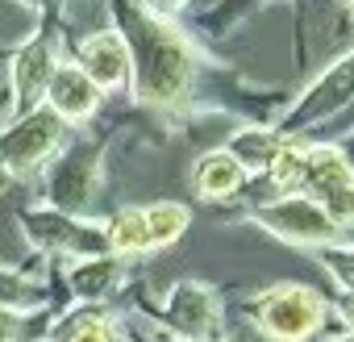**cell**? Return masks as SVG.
<instances>
[{
  "label": "cell",
  "instance_id": "cell-1",
  "mask_svg": "<svg viewBox=\"0 0 354 342\" xmlns=\"http://www.w3.org/2000/svg\"><path fill=\"white\" fill-rule=\"evenodd\" d=\"M109 13H113V30L129 46L133 100L142 109L162 113V117L188 113L205 67H217L213 55L201 51L192 30H184L171 17L150 13L142 0H109Z\"/></svg>",
  "mask_w": 354,
  "mask_h": 342
},
{
  "label": "cell",
  "instance_id": "cell-2",
  "mask_svg": "<svg viewBox=\"0 0 354 342\" xmlns=\"http://www.w3.org/2000/svg\"><path fill=\"white\" fill-rule=\"evenodd\" d=\"M104 150H109V134L67 138V146L42 171V192L50 209L67 217H92L104 188Z\"/></svg>",
  "mask_w": 354,
  "mask_h": 342
},
{
  "label": "cell",
  "instance_id": "cell-3",
  "mask_svg": "<svg viewBox=\"0 0 354 342\" xmlns=\"http://www.w3.org/2000/svg\"><path fill=\"white\" fill-rule=\"evenodd\" d=\"M59 63H63V26H59V9H50L38 17V30L9 51V117L46 105V88Z\"/></svg>",
  "mask_w": 354,
  "mask_h": 342
},
{
  "label": "cell",
  "instance_id": "cell-4",
  "mask_svg": "<svg viewBox=\"0 0 354 342\" xmlns=\"http://www.w3.org/2000/svg\"><path fill=\"white\" fill-rule=\"evenodd\" d=\"M350 105H354V51L337 55L321 75H313L308 88L279 113L275 129L283 138H308L313 129H321L333 117H342Z\"/></svg>",
  "mask_w": 354,
  "mask_h": 342
},
{
  "label": "cell",
  "instance_id": "cell-5",
  "mask_svg": "<svg viewBox=\"0 0 354 342\" xmlns=\"http://www.w3.org/2000/svg\"><path fill=\"white\" fill-rule=\"evenodd\" d=\"M246 313L271 342H308L325 325L329 305L308 284H271L250 300Z\"/></svg>",
  "mask_w": 354,
  "mask_h": 342
},
{
  "label": "cell",
  "instance_id": "cell-6",
  "mask_svg": "<svg viewBox=\"0 0 354 342\" xmlns=\"http://www.w3.org/2000/svg\"><path fill=\"white\" fill-rule=\"evenodd\" d=\"M63 146H67V121L46 105H38L34 113L9 117L0 125V167L13 180H30L38 171H46V163Z\"/></svg>",
  "mask_w": 354,
  "mask_h": 342
},
{
  "label": "cell",
  "instance_id": "cell-7",
  "mask_svg": "<svg viewBox=\"0 0 354 342\" xmlns=\"http://www.w3.org/2000/svg\"><path fill=\"white\" fill-rule=\"evenodd\" d=\"M17 226L26 230L30 246H38L42 255H63V259H96L109 255V238H104V222L92 217H67L50 205H30L17 213Z\"/></svg>",
  "mask_w": 354,
  "mask_h": 342
},
{
  "label": "cell",
  "instance_id": "cell-8",
  "mask_svg": "<svg viewBox=\"0 0 354 342\" xmlns=\"http://www.w3.org/2000/svg\"><path fill=\"white\" fill-rule=\"evenodd\" d=\"M246 222H254L259 230H267V234L279 238V242L308 246V251L329 246V242H337V238L346 234V230H337V226L329 222V213H325L313 197H304V192L271 197V201L254 205V209L246 213Z\"/></svg>",
  "mask_w": 354,
  "mask_h": 342
},
{
  "label": "cell",
  "instance_id": "cell-9",
  "mask_svg": "<svg viewBox=\"0 0 354 342\" xmlns=\"http://www.w3.org/2000/svg\"><path fill=\"white\" fill-rule=\"evenodd\" d=\"M162 321L188 342H221V296L205 280H180L162 300Z\"/></svg>",
  "mask_w": 354,
  "mask_h": 342
},
{
  "label": "cell",
  "instance_id": "cell-10",
  "mask_svg": "<svg viewBox=\"0 0 354 342\" xmlns=\"http://www.w3.org/2000/svg\"><path fill=\"white\" fill-rule=\"evenodd\" d=\"M75 63L88 71V80H92L100 92H129V84H133L129 46H125V38H121L113 26L88 34V38L75 46Z\"/></svg>",
  "mask_w": 354,
  "mask_h": 342
},
{
  "label": "cell",
  "instance_id": "cell-11",
  "mask_svg": "<svg viewBox=\"0 0 354 342\" xmlns=\"http://www.w3.org/2000/svg\"><path fill=\"white\" fill-rule=\"evenodd\" d=\"M100 105H104V92L88 80V71L75 59H63L46 88V109H55L67 125H84L100 113Z\"/></svg>",
  "mask_w": 354,
  "mask_h": 342
},
{
  "label": "cell",
  "instance_id": "cell-12",
  "mask_svg": "<svg viewBox=\"0 0 354 342\" xmlns=\"http://www.w3.org/2000/svg\"><path fill=\"white\" fill-rule=\"evenodd\" d=\"M350 184H354V167L346 163L342 146L329 142V138H313L308 142V163H304V184H300V192L321 205L325 197H333L337 188H350Z\"/></svg>",
  "mask_w": 354,
  "mask_h": 342
},
{
  "label": "cell",
  "instance_id": "cell-13",
  "mask_svg": "<svg viewBox=\"0 0 354 342\" xmlns=\"http://www.w3.org/2000/svg\"><path fill=\"white\" fill-rule=\"evenodd\" d=\"M246 171L238 167V159L217 146V150H205L196 163H192V192L201 201H234L242 188H246Z\"/></svg>",
  "mask_w": 354,
  "mask_h": 342
},
{
  "label": "cell",
  "instance_id": "cell-14",
  "mask_svg": "<svg viewBox=\"0 0 354 342\" xmlns=\"http://www.w3.org/2000/svg\"><path fill=\"white\" fill-rule=\"evenodd\" d=\"M283 134L275 129V125H267V121H246V125H238L230 138H225V150L238 159V167L246 171V176H267L271 171V163H275V154L283 150Z\"/></svg>",
  "mask_w": 354,
  "mask_h": 342
},
{
  "label": "cell",
  "instance_id": "cell-15",
  "mask_svg": "<svg viewBox=\"0 0 354 342\" xmlns=\"http://www.w3.org/2000/svg\"><path fill=\"white\" fill-rule=\"evenodd\" d=\"M125 280V259L117 255H96V259H80L67 271V288L80 305H100L104 296H113Z\"/></svg>",
  "mask_w": 354,
  "mask_h": 342
},
{
  "label": "cell",
  "instance_id": "cell-16",
  "mask_svg": "<svg viewBox=\"0 0 354 342\" xmlns=\"http://www.w3.org/2000/svg\"><path fill=\"white\" fill-rule=\"evenodd\" d=\"M50 338H59V342H121V321L100 305H80L50 330Z\"/></svg>",
  "mask_w": 354,
  "mask_h": 342
},
{
  "label": "cell",
  "instance_id": "cell-17",
  "mask_svg": "<svg viewBox=\"0 0 354 342\" xmlns=\"http://www.w3.org/2000/svg\"><path fill=\"white\" fill-rule=\"evenodd\" d=\"M104 238H109V255L117 259H133V255H150V230H146V209L142 205H125L104 222Z\"/></svg>",
  "mask_w": 354,
  "mask_h": 342
},
{
  "label": "cell",
  "instance_id": "cell-18",
  "mask_svg": "<svg viewBox=\"0 0 354 342\" xmlns=\"http://www.w3.org/2000/svg\"><path fill=\"white\" fill-rule=\"evenodd\" d=\"M188 226H192V213H188V205H180V201H154V205H146L150 251L175 246V242L188 234Z\"/></svg>",
  "mask_w": 354,
  "mask_h": 342
},
{
  "label": "cell",
  "instance_id": "cell-19",
  "mask_svg": "<svg viewBox=\"0 0 354 342\" xmlns=\"http://www.w3.org/2000/svg\"><path fill=\"white\" fill-rule=\"evenodd\" d=\"M267 5H275V0H213L209 9H201L196 13V26L205 30V34H213V38H230L242 21H250L259 9H267Z\"/></svg>",
  "mask_w": 354,
  "mask_h": 342
},
{
  "label": "cell",
  "instance_id": "cell-20",
  "mask_svg": "<svg viewBox=\"0 0 354 342\" xmlns=\"http://www.w3.org/2000/svg\"><path fill=\"white\" fill-rule=\"evenodd\" d=\"M308 142H313V138H288L283 150L275 154V163H271V171H267V180L275 184L279 197L300 192V184H304V163H308Z\"/></svg>",
  "mask_w": 354,
  "mask_h": 342
},
{
  "label": "cell",
  "instance_id": "cell-21",
  "mask_svg": "<svg viewBox=\"0 0 354 342\" xmlns=\"http://www.w3.org/2000/svg\"><path fill=\"white\" fill-rule=\"evenodd\" d=\"M0 305L9 309H42V276H21L0 267Z\"/></svg>",
  "mask_w": 354,
  "mask_h": 342
},
{
  "label": "cell",
  "instance_id": "cell-22",
  "mask_svg": "<svg viewBox=\"0 0 354 342\" xmlns=\"http://www.w3.org/2000/svg\"><path fill=\"white\" fill-rule=\"evenodd\" d=\"M313 255L321 259V267L333 276V284H337L342 292H354V242L337 238V242H329V246H317Z\"/></svg>",
  "mask_w": 354,
  "mask_h": 342
},
{
  "label": "cell",
  "instance_id": "cell-23",
  "mask_svg": "<svg viewBox=\"0 0 354 342\" xmlns=\"http://www.w3.org/2000/svg\"><path fill=\"white\" fill-rule=\"evenodd\" d=\"M30 313H38V309H9V305H0V342H17L26 321H30Z\"/></svg>",
  "mask_w": 354,
  "mask_h": 342
},
{
  "label": "cell",
  "instance_id": "cell-24",
  "mask_svg": "<svg viewBox=\"0 0 354 342\" xmlns=\"http://www.w3.org/2000/svg\"><path fill=\"white\" fill-rule=\"evenodd\" d=\"M142 5H146L150 13H158V17L180 21V13H188V5H192V0H142Z\"/></svg>",
  "mask_w": 354,
  "mask_h": 342
},
{
  "label": "cell",
  "instance_id": "cell-25",
  "mask_svg": "<svg viewBox=\"0 0 354 342\" xmlns=\"http://www.w3.org/2000/svg\"><path fill=\"white\" fill-rule=\"evenodd\" d=\"M138 342H188V338H180V334H171L167 325H142Z\"/></svg>",
  "mask_w": 354,
  "mask_h": 342
},
{
  "label": "cell",
  "instance_id": "cell-26",
  "mask_svg": "<svg viewBox=\"0 0 354 342\" xmlns=\"http://www.w3.org/2000/svg\"><path fill=\"white\" fill-rule=\"evenodd\" d=\"M337 317L350 325V334H354V292H342L337 296Z\"/></svg>",
  "mask_w": 354,
  "mask_h": 342
},
{
  "label": "cell",
  "instance_id": "cell-27",
  "mask_svg": "<svg viewBox=\"0 0 354 342\" xmlns=\"http://www.w3.org/2000/svg\"><path fill=\"white\" fill-rule=\"evenodd\" d=\"M329 142H337V146H342V154H346V163L354 167V129H350V134H337V138H329Z\"/></svg>",
  "mask_w": 354,
  "mask_h": 342
},
{
  "label": "cell",
  "instance_id": "cell-28",
  "mask_svg": "<svg viewBox=\"0 0 354 342\" xmlns=\"http://www.w3.org/2000/svg\"><path fill=\"white\" fill-rule=\"evenodd\" d=\"M21 5H26L30 13H38V17H42V13H50V9H59V0H21Z\"/></svg>",
  "mask_w": 354,
  "mask_h": 342
},
{
  "label": "cell",
  "instance_id": "cell-29",
  "mask_svg": "<svg viewBox=\"0 0 354 342\" xmlns=\"http://www.w3.org/2000/svg\"><path fill=\"white\" fill-rule=\"evenodd\" d=\"M9 184H13V176H9V171H5V167H0V197H5V192H9Z\"/></svg>",
  "mask_w": 354,
  "mask_h": 342
},
{
  "label": "cell",
  "instance_id": "cell-30",
  "mask_svg": "<svg viewBox=\"0 0 354 342\" xmlns=\"http://www.w3.org/2000/svg\"><path fill=\"white\" fill-rule=\"evenodd\" d=\"M333 342H354V334H342V338H333Z\"/></svg>",
  "mask_w": 354,
  "mask_h": 342
},
{
  "label": "cell",
  "instance_id": "cell-31",
  "mask_svg": "<svg viewBox=\"0 0 354 342\" xmlns=\"http://www.w3.org/2000/svg\"><path fill=\"white\" fill-rule=\"evenodd\" d=\"M38 342H59V338H38Z\"/></svg>",
  "mask_w": 354,
  "mask_h": 342
},
{
  "label": "cell",
  "instance_id": "cell-32",
  "mask_svg": "<svg viewBox=\"0 0 354 342\" xmlns=\"http://www.w3.org/2000/svg\"><path fill=\"white\" fill-rule=\"evenodd\" d=\"M350 230H354V226H350Z\"/></svg>",
  "mask_w": 354,
  "mask_h": 342
},
{
  "label": "cell",
  "instance_id": "cell-33",
  "mask_svg": "<svg viewBox=\"0 0 354 342\" xmlns=\"http://www.w3.org/2000/svg\"><path fill=\"white\" fill-rule=\"evenodd\" d=\"M221 342H225V338H221Z\"/></svg>",
  "mask_w": 354,
  "mask_h": 342
}]
</instances>
